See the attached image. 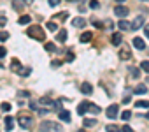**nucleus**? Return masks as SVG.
Returning <instances> with one entry per match:
<instances>
[{"label":"nucleus","mask_w":149,"mask_h":132,"mask_svg":"<svg viewBox=\"0 0 149 132\" xmlns=\"http://www.w3.org/2000/svg\"><path fill=\"white\" fill-rule=\"evenodd\" d=\"M7 39H9V32H0V41L6 42Z\"/></svg>","instance_id":"nucleus-32"},{"label":"nucleus","mask_w":149,"mask_h":132,"mask_svg":"<svg viewBox=\"0 0 149 132\" xmlns=\"http://www.w3.org/2000/svg\"><path fill=\"white\" fill-rule=\"evenodd\" d=\"M72 25L77 27V28H84L86 21H84V18H74V20H72Z\"/></svg>","instance_id":"nucleus-13"},{"label":"nucleus","mask_w":149,"mask_h":132,"mask_svg":"<svg viewBox=\"0 0 149 132\" xmlns=\"http://www.w3.org/2000/svg\"><path fill=\"white\" fill-rule=\"evenodd\" d=\"M121 130H125V132H132V127H130V125H123Z\"/></svg>","instance_id":"nucleus-39"},{"label":"nucleus","mask_w":149,"mask_h":132,"mask_svg":"<svg viewBox=\"0 0 149 132\" xmlns=\"http://www.w3.org/2000/svg\"><path fill=\"white\" fill-rule=\"evenodd\" d=\"M88 111H90V113H93V114H98L102 109H100L98 106H95V104H91V102H90V104H88Z\"/></svg>","instance_id":"nucleus-22"},{"label":"nucleus","mask_w":149,"mask_h":132,"mask_svg":"<svg viewBox=\"0 0 149 132\" xmlns=\"http://www.w3.org/2000/svg\"><path fill=\"white\" fill-rule=\"evenodd\" d=\"M133 46H135L139 51L146 49V42H144V39H140V37H135V39H133Z\"/></svg>","instance_id":"nucleus-10"},{"label":"nucleus","mask_w":149,"mask_h":132,"mask_svg":"<svg viewBox=\"0 0 149 132\" xmlns=\"http://www.w3.org/2000/svg\"><path fill=\"white\" fill-rule=\"evenodd\" d=\"M39 102H40V107H42V109L54 111V100H49V99H46V97H44V99H40Z\"/></svg>","instance_id":"nucleus-5"},{"label":"nucleus","mask_w":149,"mask_h":132,"mask_svg":"<svg viewBox=\"0 0 149 132\" xmlns=\"http://www.w3.org/2000/svg\"><path fill=\"white\" fill-rule=\"evenodd\" d=\"M6 53H7V49H6L4 46H0V58H4V56H6Z\"/></svg>","instance_id":"nucleus-37"},{"label":"nucleus","mask_w":149,"mask_h":132,"mask_svg":"<svg viewBox=\"0 0 149 132\" xmlns=\"http://www.w3.org/2000/svg\"><path fill=\"white\" fill-rule=\"evenodd\" d=\"M116 2H125V0H116Z\"/></svg>","instance_id":"nucleus-47"},{"label":"nucleus","mask_w":149,"mask_h":132,"mask_svg":"<svg viewBox=\"0 0 149 132\" xmlns=\"http://www.w3.org/2000/svg\"><path fill=\"white\" fill-rule=\"evenodd\" d=\"M81 92L86 93V95H91V93H93V86H91L90 83H83V85H81Z\"/></svg>","instance_id":"nucleus-11"},{"label":"nucleus","mask_w":149,"mask_h":132,"mask_svg":"<svg viewBox=\"0 0 149 132\" xmlns=\"http://www.w3.org/2000/svg\"><path fill=\"white\" fill-rule=\"evenodd\" d=\"M6 23H7L6 16H0V27H6Z\"/></svg>","instance_id":"nucleus-38"},{"label":"nucleus","mask_w":149,"mask_h":132,"mask_svg":"<svg viewBox=\"0 0 149 132\" xmlns=\"http://www.w3.org/2000/svg\"><path fill=\"white\" fill-rule=\"evenodd\" d=\"M140 69H142L144 72H147V74H149V60H144V62L140 63Z\"/></svg>","instance_id":"nucleus-28"},{"label":"nucleus","mask_w":149,"mask_h":132,"mask_svg":"<svg viewBox=\"0 0 149 132\" xmlns=\"http://www.w3.org/2000/svg\"><path fill=\"white\" fill-rule=\"evenodd\" d=\"M135 106H137V109H139V107L147 109V107H149V100H137V102H135Z\"/></svg>","instance_id":"nucleus-25"},{"label":"nucleus","mask_w":149,"mask_h":132,"mask_svg":"<svg viewBox=\"0 0 149 132\" xmlns=\"http://www.w3.org/2000/svg\"><path fill=\"white\" fill-rule=\"evenodd\" d=\"M144 23H146V18L144 16H137L133 20V23L130 25V30H139L140 27H144Z\"/></svg>","instance_id":"nucleus-4"},{"label":"nucleus","mask_w":149,"mask_h":132,"mask_svg":"<svg viewBox=\"0 0 149 132\" xmlns=\"http://www.w3.org/2000/svg\"><path fill=\"white\" fill-rule=\"evenodd\" d=\"M0 107H2V111H4V113H7V111H11V104H9V102H4L2 106H0Z\"/></svg>","instance_id":"nucleus-33"},{"label":"nucleus","mask_w":149,"mask_h":132,"mask_svg":"<svg viewBox=\"0 0 149 132\" xmlns=\"http://www.w3.org/2000/svg\"><path fill=\"white\" fill-rule=\"evenodd\" d=\"M121 41H123L121 32H116V34L112 35V44H114V46H119V44H121Z\"/></svg>","instance_id":"nucleus-16"},{"label":"nucleus","mask_w":149,"mask_h":132,"mask_svg":"<svg viewBox=\"0 0 149 132\" xmlns=\"http://www.w3.org/2000/svg\"><path fill=\"white\" fill-rule=\"evenodd\" d=\"M130 74H132V78H139L140 76V71L137 67H130Z\"/></svg>","instance_id":"nucleus-29"},{"label":"nucleus","mask_w":149,"mask_h":132,"mask_svg":"<svg viewBox=\"0 0 149 132\" xmlns=\"http://www.w3.org/2000/svg\"><path fill=\"white\" fill-rule=\"evenodd\" d=\"M146 118H149V113H147V114H146Z\"/></svg>","instance_id":"nucleus-48"},{"label":"nucleus","mask_w":149,"mask_h":132,"mask_svg":"<svg viewBox=\"0 0 149 132\" xmlns=\"http://www.w3.org/2000/svg\"><path fill=\"white\" fill-rule=\"evenodd\" d=\"M142 2H146V0H142Z\"/></svg>","instance_id":"nucleus-49"},{"label":"nucleus","mask_w":149,"mask_h":132,"mask_svg":"<svg viewBox=\"0 0 149 132\" xmlns=\"http://www.w3.org/2000/svg\"><path fill=\"white\" fill-rule=\"evenodd\" d=\"M146 37H147V39H149V25H147V27H146Z\"/></svg>","instance_id":"nucleus-44"},{"label":"nucleus","mask_w":149,"mask_h":132,"mask_svg":"<svg viewBox=\"0 0 149 132\" xmlns=\"http://www.w3.org/2000/svg\"><path fill=\"white\" fill-rule=\"evenodd\" d=\"M133 93H137V95H144V93H147V86H146V85H137V86L133 88Z\"/></svg>","instance_id":"nucleus-12"},{"label":"nucleus","mask_w":149,"mask_h":132,"mask_svg":"<svg viewBox=\"0 0 149 132\" xmlns=\"http://www.w3.org/2000/svg\"><path fill=\"white\" fill-rule=\"evenodd\" d=\"M123 102H125V104H128V102H130V97H128V95H126V97H123Z\"/></svg>","instance_id":"nucleus-43"},{"label":"nucleus","mask_w":149,"mask_h":132,"mask_svg":"<svg viewBox=\"0 0 149 132\" xmlns=\"http://www.w3.org/2000/svg\"><path fill=\"white\" fill-rule=\"evenodd\" d=\"M26 34H28V37H32V39H35V41H46V34H44V30L40 28V25L30 27V28L26 30Z\"/></svg>","instance_id":"nucleus-1"},{"label":"nucleus","mask_w":149,"mask_h":132,"mask_svg":"<svg viewBox=\"0 0 149 132\" xmlns=\"http://www.w3.org/2000/svg\"><path fill=\"white\" fill-rule=\"evenodd\" d=\"M91 37H93V34L91 32H84V34H81V42H90L91 41Z\"/></svg>","instance_id":"nucleus-19"},{"label":"nucleus","mask_w":149,"mask_h":132,"mask_svg":"<svg viewBox=\"0 0 149 132\" xmlns=\"http://www.w3.org/2000/svg\"><path fill=\"white\" fill-rule=\"evenodd\" d=\"M118 113H119V109H118V106H116V104H112V106H109V107H107V116H109L111 120L118 118Z\"/></svg>","instance_id":"nucleus-7"},{"label":"nucleus","mask_w":149,"mask_h":132,"mask_svg":"<svg viewBox=\"0 0 149 132\" xmlns=\"http://www.w3.org/2000/svg\"><path fill=\"white\" fill-rule=\"evenodd\" d=\"M74 60V53H67V62H72Z\"/></svg>","instance_id":"nucleus-40"},{"label":"nucleus","mask_w":149,"mask_h":132,"mask_svg":"<svg viewBox=\"0 0 149 132\" xmlns=\"http://www.w3.org/2000/svg\"><path fill=\"white\" fill-rule=\"evenodd\" d=\"M11 69H13L14 72H19V71H21V63H19L18 58H13V62H11Z\"/></svg>","instance_id":"nucleus-14"},{"label":"nucleus","mask_w":149,"mask_h":132,"mask_svg":"<svg viewBox=\"0 0 149 132\" xmlns=\"http://www.w3.org/2000/svg\"><path fill=\"white\" fill-rule=\"evenodd\" d=\"M47 2H49V6H51V7H56V6L60 4V0H47Z\"/></svg>","instance_id":"nucleus-36"},{"label":"nucleus","mask_w":149,"mask_h":132,"mask_svg":"<svg viewBox=\"0 0 149 132\" xmlns=\"http://www.w3.org/2000/svg\"><path fill=\"white\" fill-rule=\"evenodd\" d=\"M18 123H19L21 128H28V127H32L33 118H32L30 114H19V116H18Z\"/></svg>","instance_id":"nucleus-2"},{"label":"nucleus","mask_w":149,"mask_h":132,"mask_svg":"<svg viewBox=\"0 0 149 132\" xmlns=\"http://www.w3.org/2000/svg\"><path fill=\"white\" fill-rule=\"evenodd\" d=\"M88 104H90V102H81V104L77 106V113H79L81 116L86 114V111H88Z\"/></svg>","instance_id":"nucleus-15"},{"label":"nucleus","mask_w":149,"mask_h":132,"mask_svg":"<svg viewBox=\"0 0 149 132\" xmlns=\"http://www.w3.org/2000/svg\"><path fill=\"white\" fill-rule=\"evenodd\" d=\"M40 130H46V132H49V130H61V125L56 123V121H42L40 123Z\"/></svg>","instance_id":"nucleus-3"},{"label":"nucleus","mask_w":149,"mask_h":132,"mask_svg":"<svg viewBox=\"0 0 149 132\" xmlns=\"http://www.w3.org/2000/svg\"><path fill=\"white\" fill-rule=\"evenodd\" d=\"M56 39H58V42H65V39H67V30H60L58 35H56Z\"/></svg>","instance_id":"nucleus-23"},{"label":"nucleus","mask_w":149,"mask_h":132,"mask_svg":"<svg viewBox=\"0 0 149 132\" xmlns=\"http://www.w3.org/2000/svg\"><path fill=\"white\" fill-rule=\"evenodd\" d=\"M98 7H100L98 0H90V9H98Z\"/></svg>","instance_id":"nucleus-30"},{"label":"nucleus","mask_w":149,"mask_h":132,"mask_svg":"<svg viewBox=\"0 0 149 132\" xmlns=\"http://www.w3.org/2000/svg\"><path fill=\"white\" fill-rule=\"evenodd\" d=\"M118 27H119V30H128V28H130V23H128L126 20H121V21L118 23Z\"/></svg>","instance_id":"nucleus-24"},{"label":"nucleus","mask_w":149,"mask_h":132,"mask_svg":"<svg viewBox=\"0 0 149 132\" xmlns=\"http://www.w3.org/2000/svg\"><path fill=\"white\" fill-rule=\"evenodd\" d=\"M25 6H26L25 0H13V9L18 11V13H21V11L25 9Z\"/></svg>","instance_id":"nucleus-8"},{"label":"nucleus","mask_w":149,"mask_h":132,"mask_svg":"<svg viewBox=\"0 0 149 132\" xmlns=\"http://www.w3.org/2000/svg\"><path fill=\"white\" fill-rule=\"evenodd\" d=\"M19 95H21V97H30V93H28V92H19Z\"/></svg>","instance_id":"nucleus-42"},{"label":"nucleus","mask_w":149,"mask_h":132,"mask_svg":"<svg viewBox=\"0 0 149 132\" xmlns=\"http://www.w3.org/2000/svg\"><path fill=\"white\" fill-rule=\"evenodd\" d=\"M107 130H112V132H118V130H121V128H119L118 125H109V127H107Z\"/></svg>","instance_id":"nucleus-35"},{"label":"nucleus","mask_w":149,"mask_h":132,"mask_svg":"<svg viewBox=\"0 0 149 132\" xmlns=\"http://www.w3.org/2000/svg\"><path fill=\"white\" fill-rule=\"evenodd\" d=\"M68 2H86V0H68Z\"/></svg>","instance_id":"nucleus-45"},{"label":"nucleus","mask_w":149,"mask_h":132,"mask_svg":"<svg viewBox=\"0 0 149 132\" xmlns=\"http://www.w3.org/2000/svg\"><path fill=\"white\" fill-rule=\"evenodd\" d=\"M61 62H51V67H60Z\"/></svg>","instance_id":"nucleus-41"},{"label":"nucleus","mask_w":149,"mask_h":132,"mask_svg":"<svg viewBox=\"0 0 149 132\" xmlns=\"http://www.w3.org/2000/svg\"><path fill=\"white\" fill-rule=\"evenodd\" d=\"M44 48H46V51H54V44L53 42H46Z\"/></svg>","instance_id":"nucleus-34"},{"label":"nucleus","mask_w":149,"mask_h":132,"mask_svg":"<svg viewBox=\"0 0 149 132\" xmlns=\"http://www.w3.org/2000/svg\"><path fill=\"white\" fill-rule=\"evenodd\" d=\"M25 2H26V6H28V4H33V0H25Z\"/></svg>","instance_id":"nucleus-46"},{"label":"nucleus","mask_w":149,"mask_h":132,"mask_svg":"<svg viewBox=\"0 0 149 132\" xmlns=\"http://www.w3.org/2000/svg\"><path fill=\"white\" fill-rule=\"evenodd\" d=\"M119 58H121V60H130V58H132V53H130V49L126 48V44H125V48L119 49Z\"/></svg>","instance_id":"nucleus-9"},{"label":"nucleus","mask_w":149,"mask_h":132,"mask_svg":"<svg viewBox=\"0 0 149 132\" xmlns=\"http://www.w3.org/2000/svg\"><path fill=\"white\" fill-rule=\"evenodd\" d=\"M14 128V120L13 116H6V130H13Z\"/></svg>","instance_id":"nucleus-18"},{"label":"nucleus","mask_w":149,"mask_h":132,"mask_svg":"<svg viewBox=\"0 0 149 132\" xmlns=\"http://www.w3.org/2000/svg\"><path fill=\"white\" fill-rule=\"evenodd\" d=\"M60 120H61V121H70V111L60 109Z\"/></svg>","instance_id":"nucleus-17"},{"label":"nucleus","mask_w":149,"mask_h":132,"mask_svg":"<svg viewBox=\"0 0 149 132\" xmlns=\"http://www.w3.org/2000/svg\"><path fill=\"white\" fill-rule=\"evenodd\" d=\"M54 18H58V20H60V21H65V20H67V18H68V13H60V14H56V16H54Z\"/></svg>","instance_id":"nucleus-31"},{"label":"nucleus","mask_w":149,"mask_h":132,"mask_svg":"<svg viewBox=\"0 0 149 132\" xmlns=\"http://www.w3.org/2000/svg\"><path fill=\"white\" fill-rule=\"evenodd\" d=\"M119 116H121V120H125V121H128V120L132 118V111H128V109H126V111H123V113H121Z\"/></svg>","instance_id":"nucleus-26"},{"label":"nucleus","mask_w":149,"mask_h":132,"mask_svg":"<svg viewBox=\"0 0 149 132\" xmlns=\"http://www.w3.org/2000/svg\"><path fill=\"white\" fill-rule=\"evenodd\" d=\"M46 27H47V30H51V32H56V30H58V25H56L54 21H47Z\"/></svg>","instance_id":"nucleus-27"},{"label":"nucleus","mask_w":149,"mask_h":132,"mask_svg":"<svg viewBox=\"0 0 149 132\" xmlns=\"http://www.w3.org/2000/svg\"><path fill=\"white\" fill-rule=\"evenodd\" d=\"M114 14L119 16V18H126V16H128V7H125V6H116V7H114Z\"/></svg>","instance_id":"nucleus-6"},{"label":"nucleus","mask_w":149,"mask_h":132,"mask_svg":"<svg viewBox=\"0 0 149 132\" xmlns=\"http://www.w3.org/2000/svg\"><path fill=\"white\" fill-rule=\"evenodd\" d=\"M30 21H32V18H30L28 14H23V16H21L19 20H18V23H19V25H28Z\"/></svg>","instance_id":"nucleus-21"},{"label":"nucleus","mask_w":149,"mask_h":132,"mask_svg":"<svg viewBox=\"0 0 149 132\" xmlns=\"http://www.w3.org/2000/svg\"><path fill=\"white\" fill-rule=\"evenodd\" d=\"M83 125L84 127H95L97 125V118H86V120H83Z\"/></svg>","instance_id":"nucleus-20"}]
</instances>
